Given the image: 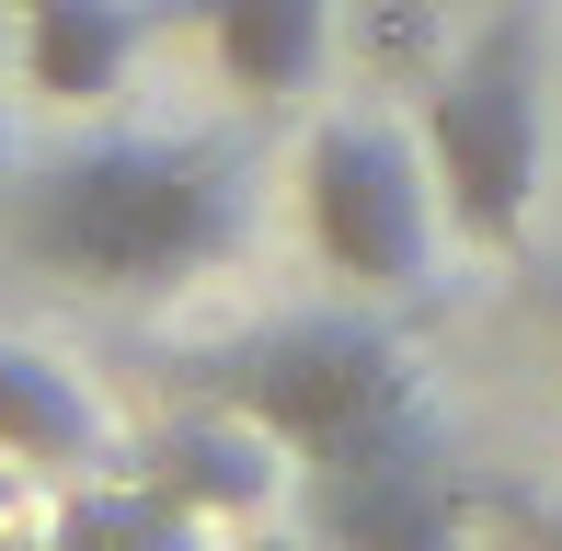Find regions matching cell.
I'll return each instance as SVG.
<instances>
[{
	"label": "cell",
	"instance_id": "6da1fadb",
	"mask_svg": "<svg viewBox=\"0 0 562 551\" xmlns=\"http://www.w3.org/2000/svg\"><path fill=\"white\" fill-rule=\"evenodd\" d=\"M12 254L35 276L104 299H149V288H195L252 241V149L207 138V127H115L81 138L58 161H35L0 207Z\"/></svg>",
	"mask_w": 562,
	"mask_h": 551
},
{
	"label": "cell",
	"instance_id": "7a4b0ae2",
	"mask_svg": "<svg viewBox=\"0 0 562 551\" xmlns=\"http://www.w3.org/2000/svg\"><path fill=\"white\" fill-rule=\"evenodd\" d=\"M195 391L265 414L299 448V471H391V460H448V425L425 403V368L402 334L356 311H288L265 334H229L184 357Z\"/></svg>",
	"mask_w": 562,
	"mask_h": 551
},
{
	"label": "cell",
	"instance_id": "3957f363",
	"mask_svg": "<svg viewBox=\"0 0 562 551\" xmlns=\"http://www.w3.org/2000/svg\"><path fill=\"white\" fill-rule=\"evenodd\" d=\"M540 92H551V46H540V12H494L471 46L437 69L425 92V161L448 184V218L494 254L528 241V207H540Z\"/></svg>",
	"mask_w": 562,
	"mask_h": 551
},
{
	"label": "cell",
	"instance_id": "277c9868",
	"mask_svg": "<svg viewBox=\"0 0 562 551\" xmlns=\"http://www.w3.org/2000/svg\"><path fill=\"white\" fill-rule=\"evenodd\" d=\"M299 207L322 265L379 299H414L437 276V161L379 115H322L299 149Z\"/></svg>",
	"mask_w": 562,
	"mask_h": 551
},
{
	"label": "cell",
	"instance_id": "5b68a950",
	"mask_svg": "<svg viewBox=\"0 0 562 551\" xmlns=\"http://www.w3.org/2000/svg\"><path fill=\"white\" fill-rule=\"evenodd\" d=\"M288 460H299V448L276 437L265 414H241V403H218V391H195V414H172L161 437H149V460H126V471H149V483H161L184 517H252V506H276Z\"/></svg>",
	"mask_w": 562,
	"mask_h": 551
},
{
	"label": "cell",
	"instance_id": "8992f818",
	"mask_svg": "<svg viewBox=\"0 0 562 551\" xmlns=\"http://www.w3.org/2000/svg\"><path fill=\"white\" fill-rule=\"evenodd\" d=\"M0 460L12 471H115V425L58 357L0 334Z\"/></svg>",
	"mask_w": 562,
	"mask_h": 551
},
{
	"label": "cell",
	"instance_id": "52a82bcc",
	"mask_svg": "<svg viewBox=\"0 0 562 551\" xmlns=\"http://www.w3.org/2000/svg\"><path fill=\"white\" fill-rule=\"evenodd\" d=\"M149 46V0H23V81L46 104H104L126 92Z\"/></svg>",
	"mask_w": 562,
	"mask_h": 551
},
{
	"label": "cell",
	"instance_id": "ba28073f",
	"mask_svg": "<svg viewBox=\"0 0 562 551\" xmlns=\"http://www.w3.org/2000/svg\"><path fill=\"white\" fill-rule=\"evenodd\" d=\"M207 46L252 104H288L334 58V0H207Z\"/></svg>",
	"mask_w": 562,
	"mask_h": 551
},
{
	"label": "cell",
	"instance_id": "9c48e42d",
	"mask_svg": "<svg viewBox=\"0 0 562 551\" xmlns=\"http://www.w3.org/2000/svg\"><path fill=\"white\" fill-rule=\"evenodd\" d=\"M311 529L322 540H448L459 529V483H448V460L311 471Z\"/></svg>",
	"mask_w": 562,
	"mask_h": 551
},
{
	"label": "cell",
	"instance_id": "30bf717a",
	"mask_svg": "<svg viewBox=\"0 0 562 551\" xmlns=\"http://www.w3.org/2000/svg\"><path fill=\"white\" fill-rule=\"evenodd\" d=\"M184 529H195V517L172 506L149 471H138V494H81V506L58 517V540H184Z\"/></svg>",
	"mask_w": 562,
	"mask_h": 551
},
{
	"label": "cell",
	"instance_id": "8fae6325",
	"mask_svg": "<svg viewBox=\"0 0 562 551\" xmlns=\"http://www.w3.org/2000/svg\"><path fill=\"white\" fill-rule=\"evenodd\" d=\"M528 311H551V334H562V265H528Z\"/></svg>",
	"mask_w": 562,
	"mask_h": 551
},
{
	"label": "cell",
	"instance_id": "7c38bea8",
	"mask_svg": "<svg viewBox=\"0 0 562 551\" xmlns=\"http://www.w3.org/2000/svg\"><path fill=\"white\" fill-rule=\"evenodd\" d=\"M0 172H12V149H0ZM0 207H12V184H0Z\"/></svg>",
	"mask_w": 562,
	"mask_h": 551
}]
</instances>
